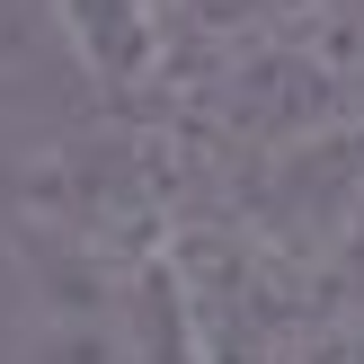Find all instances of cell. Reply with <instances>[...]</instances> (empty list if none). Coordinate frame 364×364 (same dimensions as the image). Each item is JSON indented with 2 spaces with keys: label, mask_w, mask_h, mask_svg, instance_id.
Masks as SVG:
<instances>
[{
  "label": "cell",
  "mask_w": 364,
  "mask_h": 364,
  "mask_svg": "<svg viewBox=\"0 0 364 364\" xmlns=\"http://www.w3.org/2000/svg\"><path fill=\"white\" fill-rule=\"evenodd\" d=\"M53 27L107 98L169 89V0H53Z\"/></svg>",
  "instance_id": "obj_1"
},
{
  "label": "cell",
  "mask_w": 364,
  "mask_h": 364,
  "mask_svg": "<svg viewBox=\"0 0 364 364\" xmlns=\"http://www.w3.org/2000/svg\"><path fill=\"white\" fill-rule=\"evenodd\" d=\"M276 364H364V320H320L294 347H276Z\"/></svg>",
  "instance_id": "obj_2"
},
{
  "label": "cell",
  "mask_w": 364,
  "mask_h": 364,
  "mask_svg": "<svg viewBox=\"0 0 364 364\" xmlns=\"http://www.w3.org/2000/svg\"><path fill=\"white\" fill-rule=\"evenodd\" d=\"M338 258H347V302H355V320H364V187H355L347 231H338Z\"/></svg>",
  "instance_id": "obj_3"
}]
</instances>
